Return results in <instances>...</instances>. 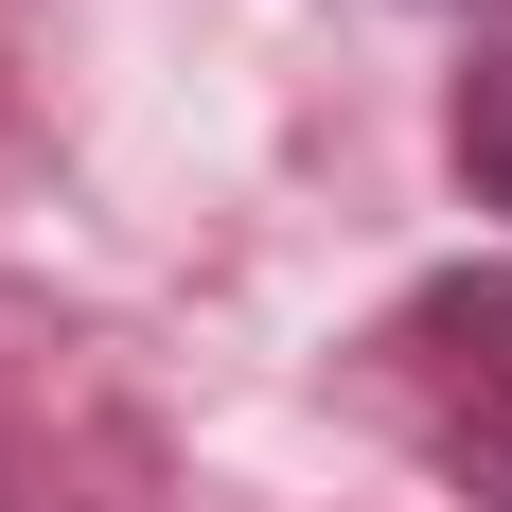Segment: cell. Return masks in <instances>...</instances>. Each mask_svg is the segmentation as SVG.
I'll return each mask as SVG.
<instances>
[{
    "label": "cell",
    "instance_id": "2",
    "mask_svg": "<svg viewBox=\"0 0 512 512\" xmlns=\"http://www.w3.org/2000/svg\"><path fill=\"white\" fill-rule=\"evenodd\" d=\"M442 142H460V177L512 212V36H477V71H460V106H442Z\"/></svg>",
    "mask_w": 512,
    "mask_h": 512
},
{
    "label": "cell",
    "instance_id": "3",
    "mask_svg": "<svg viewBox=\"0 0 512 512\" xmlns=\"http://www.w3.org/2000/svg\"><path fill=\"white\" fill-rule=\"evenodd\" d=\"M460 18H495V0H460Z\"/></svg>",
    "mask_w": 512,
    "mask_h": 512
},
{
    "label": "cell",
    "instance_id": "1",
    "mask_svg": "<svg viewBox=\"0 0 512 512\" xmlns=\"http://www.w3.org/2000/svg\"><path fill=\"white\" fill-rule=\"evenodd\" d=\"M389 389H407L424 460L460 477L477 512H512V265H442L389 318Z\"/></svg>",
    "mask_w": 512,
    "mask_h": 512
}]
</instances>
